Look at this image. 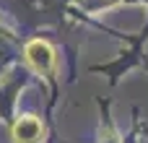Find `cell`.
<instances>
[{"mask_svg": "<svg viewBox=\"0 0 148 143\" xmlns=\"http://www.w3.org/2000/svg\"><path fill=\"white\" fill-rule=\"evenodd\" d=\"M44 135V128L36 117H21L13 125V141L16 143H39Z\"/></svg>", "mask_w": 148, "mask_h": 143, "instance_id": "cell-2", "label": "cell"}, {"mask_svg": "<svg viewBox=\"0 0 148 143\" xmlns=\"http://www.w3.org/2000/svg\"><path fill=\"white\" fill-rule=\"evenodd\" d=\"M23 55H26V63H29L36 73H42V76L52 73V68H55V50H52V44H47L44 39H31V42L26 44Z\"/></svg>", "mask_w": 148, "mask_h": 143, "instance_id": "cell-1", "label": "cell"}]
</instances>
